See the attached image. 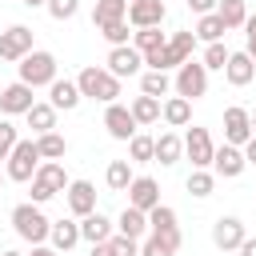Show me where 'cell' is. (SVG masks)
<instances>
[{
  "label": "cell",
  "instance_id": "cell-1",
  "mask_svg": "<svg viewBox=\"0 0 256 256\" xmlns=\"http://www.w3.org/2000/svg\"><path fill=\"white\" fill-rule=\"evenodd\" d=\"M76 88H80L84 100H100V104H112V100L120 96V80H116L108 68H96V64H88V68L76 76Z\"/></svg>",
  "mask_w": 256,
  "mask_h": 256
},
{
  "label": "cell",
  "instance_id": "cell-2",
  "mask_svg": "<svg viewBox=\"0 0 256 256\" xmlns=\"http://www.w3.org/2000/svg\"><path fill=\"white\" fill-rule=\"evenodd\" d=\"M12 228H16V236L20 240H28V244H44L48 240V228H52V220L40 212V204H16L12 208Z\"/></svg>",
  "mask_w": 256,
  "mask_h": 256
},
{
  "label": "cell",
  "instance_id": "cell-3",
  "mask_svg": "<svg viewBox=\"0 0 256 256\" xmlns=\"http://www.w3.org/2000/svg\"><path fill=\"white\" fill-rule=\"evenodd\" d=\"M36 168H40V148H36V140H16L12 152H8L4 176L16 180V184H28V180L36 176Z\"/></svg>",
  "mask_w": 256,
  "mask_h": 256
},
{
  "label": "cell",
  "instance_id": "cell-4",
  "mask_svg": "<svg viewBox=\"0 0 256 256\" xmlns=\"http://www.w3.org/2000/svg\"><path fill=\"white\" fill-rule=\"evenodd\" d=\"M16 68H20V80L32 84V88H48L56 80V56L44 52V48H32L24 60H16Z\"/></svg>",
  "mask_w": 256,
  "mask_h": 256
},
{
  "label": "cell",
  "instance_id": "cell-5",
  "mask_svg": "<svg viewBox=\"0 0 256 256\" xmlns=\"http://www.w3.org/2000/svg\"><path fill=\"white\" fill-rule=\"evenodd\" d=\"M172 88H176V96H184V100H200V96L208 92V68H204L200 60H184V64L176 68Z\"/></svg>",
  "mask_w": 256,
  "mask_h": 256
},
{
  "label": "cell",
  "instance_id": "cell-6",
  "mask_svg": "<svg viewBox=\"0 0 256 256\" xmlns=\"http://www.w3.org/2000/svg\"><path fill=\"white\" fill-rule=\"evenodd\" d=\"M32 52V28L28 24H12V28H4L0 32V60H24Z\"/></svg>",
  "mask_w": 256,
  "mask_h": 256
},
{
  "label": "cell",
  "instance_id": "cell-7",
  "mask_svg": "<svg viewBox=\"0 0 256 256\" xmlns=\"http://www.w3.org/2000/svg\"><path fill=\"white\" fill-rule=\"evenodd\" d=\"M212 152H216V144H212V136H208V128H188V136H184V156L192 160V168H212Z\"/></svg>",
  "mask_w": 256,
  "mask_h": 256
},
{
  "label": "cell",
  "instance_id": "cell-8",
  "mask_svg": "<svg viewBox=\"0 0 256 256\" xmlns=\"http://www.w3.org/2000/svg\"><path fill=\"white\" fill-rule=\"evenodd\" d=\"M168 16L164 0H128V24L132 28H160Z\"/></svg>",
  "mask_w": 256,
  "mask_h": 256
},
{
  "label": "cell",
  "instance_id": "cell-9",
  "mask_svg": "<svg viewBox=\"0 0 256 256\" xmlns=\"http://www.w3.org/2000/svg\"><path fill=\"white\" fill-rule=\"evenodd\" d=\"M104 128H108V136H112V140H124V144H128V140L136 136V128H140V124L132 120V112H128L124 104H116V100H112V104L104 108Z\"/></svg>",
  "mask_w": 256,
  "mask_h": 256
},
{
  "label": "cell",
  "instance_id": "cell-10",
  "mask_svg": "<svg viewBox=\"0 0 256 256\" xmlns=\"http://www.w3.org/2000/svg\"><path fill=\"white\" fill-rule=\"evenodd\" d=\"M248 136H252V116H248V108H240V104L224 108V144L244 148Z\"/></svg>",
  "mask_w": 256,
  "mask_h": 256
},
{
  "label": "cell",
  "instance_id": "cell-11",
  "mask_svg": "<svg viewBox=\"0 0 256 256\" xmlns=\"http://www.w3.org/2000/svg\"><path fill=\"white\" fill-rule=\"evenodd\" d=\"M32 84H24V80H16V84H8V88H0V112L4 116H24L36 100H32Z\"/></svg>",
  "mask_w": 256,
  "mask_h": 256
},
{
  "label": "cell",
  "instance_id": "cell-12",
  "mask_svg": "<svg viewBox=\"0 0 256 256\" xmlns=\"http://www.w3.org/2000/svg\"><path fill=\"white\" fill-rule=\"evenodd\" d=\"M244 168H248V160H244V152H240L236 144H220V148L212 152V172H216V176L236 180Z\"/></svg>",
  "mask_w": 256,
  "mask_h": 256
},
{
  "label": "cell",
  "instance_id": "cell-13",
  "mask_svg": "<svg viewBox=\"0 0 256 256\" xmlns=\"http://www.w3.org/2000/svg\"><path fill=\"white\" fill-rule=\"evenodd\" d=\"M244 236H248V232H244V220H236V216H220V220L212 224V244H216L220 252H236Z\"/></svg>",
  "mask_w": 256,
  "mask_h": 256
},
{
  "label": "cell",
  "instance_id": "cell-14",
  "mask_svg": "<svg viewBox=\"0 0 256 256\" xmlns=\"http://www.w3.org/2000/svg\"><path fill=\"white\" fill-rule=\"evenodd\" d=\"M104 64H108V72H112L116 80H124V76H136V72H140L144 56H140L132 44H120V48H112V52H108V60H104Z\"/></svg>",
  "mask_w": 256,
  "mask_h": 256
},
{
  "label": "cell",
  "instance_id": "cell-15",
  "mask_svg": "<svg viewBox=\"0 0 256 256\" xmlns=\"http://www.w3.org/2000/svg\"><path fill=\"white\" fill-rule=\"evenodd\" d=\"M124 192H128V204L140 208V212H148V208L160 204V184H156L152 176H132V184H128Z\"/></svg>",
  "mask_w": 256,
  "mask_h": 256
},
{
  "label": "cell",
  "instance_id": "cell-16",
  "mask_svg": "<svg viewBox=\"0 0 256 256\" xmlns=\"http://www.w3.org/2000/svg\"><path fill=\"white\" fill-rule=\"evenodd\" d=\"M64 200H68V208H72V216H76V220H80V216H88V212H96V188H92L88 180H68Z\"/></svg>",
  "mask_w": 256,
  "mask_h": 256
},
{
  "label": "cell",
  "instance_id": "cell-17",
  "mask_svg": "<svg viewBox=\"0 0 256 256\" xmlns=\"http://www.w3.org/2000/svg\"><path fill=\"white\" fill-rule=\"evenodd\" d=\"M252 76H256V60H252L248 52H228L224 80H228L232 88H244V84H252Z\"/></svg>",
  "mask_w": 256,
  "mask_h": 256
},
{
  "label": "cell",
  "instance_id": "cell-18",
  "mask_svg": "<svg viewBox=\"0 0 256 256\" xmlns=\"http://www.w3.org/2000/svg\"><path fill=\"white\" fill-rule=\"evenodd\" d=\"M80 100H84V96H80L76 80H60V76H56V80L48 84V104H52L56 112H72Z\"/></svg>",
  "mask_w": 256,
  "mask_h": 256
},
{
  "label": "cell",
  "instance_id": "cell-19",
  "mask_svg": "<svg viewBox=\"0 0 256 256\" xmlns=\"http://www.w3.org/2000/svg\"><path fill=\"white\" fill-rule=\"evenodd\" d=\"M180 156H184V140H180L176 132H160V136H152V160H160L164 168H172Z\"/></svg>",
  "mask_w": 256,
  "mask_h": 256
},
{
  "label": "cell",
  "instance_id": "cell-20",
  "mask_svg": "<svg viewBox=\"0 0 256 256\" xmlns=\"http://www.w3.org/2000/svg\"><path fill=\"white\" fill-rule=\"evenodd\" d=\"M48 240H52L56 252H72V248L80 244V220H52Z\"/></svg>",
  "mask_w": 256,
  "mask_h": 256
},
{
  "label": "cell",
  "instance_id": "cell-21",
  "mask_svg": "<svg viewBox=\"0 0 256 256\" xmlns=\"http://www.w3.org/2000/svg\"><path fill=\"white\" fill-rule=\"evenodd\" d=\"M108 236H112V220H108V216H100V212L80 216V240H88V244H104Z\"/></svg>",
  "mask_w": 256,
  "mask_h": 256
},
{
  "label": "cell",
  "instance_id": "cell-22",
  "mask_svg": "<svg viewBox=\"0 0 256 256\" xmlns=\"http://www.w3.org/2000/svg\"><path fill=\"white\" fill-rule=\"evenodd\" d=\"M160 116H164L172 128H188V120H192V100H184V96H168V100L160 104Z\"/></svg>",
  "mask_w": 256,
  "mask_h": 256
},
{
  "label": "cell",
  "instance_id": "cell-23",
  "mask_svg": "<svg viewBox=\"0 0 256 256\" xmlns=\"http://www.w3.org/2000/svg\"><path fill=\"white\" fill-rule=\"evenodd\" d=\"M116 228L124 232V236H132V240H144L148 236V212H140V208H124L120 212V220H116Z\"/></svg>",
  "mask_w": 256,
  "mask_h": 256
},
{
  "label": "cell",
  "instance_id": "cell-24",
  "mask_svg": "<svg viewBox=\"0 0 256 256\" xmlns=\"http://www.w3.org/2000/svg\"><path fill=\"white\" fill-rule=\"evenodd\" d=\"M32 180H40V184L52 188V192H64V188H68V172H64V164H56V160H40V168H36Z\"/></svg>",
  "mask_w": 256,
  "mask_h": 256
},
{
  "label": "cell",
  "instance_id": "cell-25",
  "mask_svg": "<svg viewBox=\"0 0 256 256\" xmlns=\"http://www.w3.org/2000/svg\"><path fill=\"white\" fill-rule=\"evenodd\" d=\"M112 20H128V0H96L92 24L104 28V24H112Z\"/></svg>",
  "mask_w": 256,
  "mask_h": 256
},
{
  "label": "cell",
  "instance_id": "cell-26",
  "mask_svg": "<svg viewBox=\"0 0 256 256\" xmlns=\"http://www.w3.org/2000/svg\"><path fill=\"white\" fill-rule=\"evenodd\" d=\"M128 112H132V120H136V124H156V120H160V100L140 92V96L128 104Z\"/></svg>",
  "mask_w": 256,
  "mask_h": 256
},
{
  "label": "cell",
  "instance_id": "cell-27",
  "mask_svg": "<svg viewBox=\"0 0 256 256\" xmlns=\"http://www.w3.org/2000/svg\"><path fill=\"white\" fill-rule=\"evenodd\" d=\"M24 116H28V128H32L36 136H40V132H52V128H56V108H52V104H32V108H28Z\"/></svg>",
  "mask_w": 256,
  "mask_h": 256
},
{
  "label": "cell",
  "instance_id": "cell-28",
  "mask_svg": "<svg viewBox=\"0 0 256 256\" xmlns=\"http://www.w3.org/2000/svg\"><path fill=\"white\" fill-rule=\"evenodd\" d=\"M36 148H40V160H60V156L68 152V140L52 128V132H40V136H36Z\"/></svg>",
  "mask_w": 256,
  "mask_h": 256
},
{
  "label": "cell",
  "instance_id": "cell-29",
  "mask_svg": "<svg viewBox=\"0 0 256 256\" xmlns=\"http://www.w3.org/2000/svg\"><path fill=\"white\" fill-rule=\"evenodd\" d=\"M164 40H168V36H164L160 28H136V32H132V48H136L140 56H148V52L164 48Z\"/></svg>",
  "mask_w": 256,
  "mask_h": 256
},
{
  "label": "cell",
  "instance_id": "cell-30",
  "mask_svg": "<svg viewBox=\"0 0 256 256\" xmlns=\"http://www.w3.org/2000/svg\"><path fill=\"white\" fill-rule=\"evenodd\" d=\"M168 88H172V76L160 72V68H148V72L140 76V92H144V96H156V100H160Z\"/></svg>",
  "mask_w": 256,
  "mask_h": 256
},
{
  "label": "cell",
  "instance_id": "cell-31",
  "mask_svg": "<svg viewBox=\"0 0 256 256\" xmlns=\"http://www.w3.org/2000/svg\"><path fill=\"white\" fill-rule=\"evenodd\" d=\"M216 16L224 20V28H244L248 8H244V0H220V4H216Z\"/></svg>",
  "mask_w": 256,
  "mask_h": 256
},
{
  "label": "cell",
  "instance_id": "cell-32",
  "mask_svg": "<svg viewBox=\"0 0 256 256\" xmlns=\"http://www.w3.org/2000/svg\"><path fill=\"white\" fill-rule=\"evenodd\" d=\"M104 180H108L112 192H124V188L132 184V160H112L108 172H104Z\"/></svg>",
  "mask_w": 256,
  "mask_h": 256
},
{
  "label": "cell",
  "instance_id": "cell-33",
  "mask_svg": "<svg viewBox=\"0 0 256 256\" xmlns=\"http://www.w3.org/2000/svg\"><path fill=\"white\" fill-rule=\"evenodd\" d=\"M228 28H224V20L216 16V12H204L200 16V24H196V40H204V44H212V40H220Z\"/></svg>",
  "mask_w": 256,
  "mask_h": 256
},
{
  "label": "cell",
  "instance_id": "cell-34",
  "mask_svg": "<svg viewBox=\"0 0 256 256\" xmlns=\"http://www.w3.org/2000/svg\"><path fill=\"white\" fill-rule=\"evenodd\" d=\"M212 188H216V172H208V168H192V176H188V192L192 196H212Z\"/></svg>",
  "mask_w": 256,
  "mask_h": 256
},
{
  "label": "cell",
  "instance_id": "cell-35",
  "mask_svg": "<svg viewBox=\"0 0 256 256\" xmlns=\"http://www.w3.org/2000/svg\"><path fill=\"white\" fill-rule=\"evenodd\" d=\"M168 228H176V212L168 204L148 208V232H168Z\"/></svg>",
  "mask_w": 256,
  "mask_h": 256
},
{
  "label": "cell",
  "instance_id": "cell-36",
  "mask_svg": "<svg viewBox=\"0 0 256 256\" xmlns=\"http://www.w3.org/2000/svg\"><path fill=\"white\" fill-rule=\"evenodd\" d=\"M128 156H132V164H148V160H152V136L136 132V136L128 140Z\"/></svg>",
  "mask_w": 256,
  "mask_h": 256
},
{
  "label": "cell",
  "instance_id": "cell-37",
  "mask_svg": "<svg viewBox=\"0 0 256 256\" xmlns=\"http://www.w3.org/2000/svg\"><path fill=\"white\" fill-rule=\"evenodd\" d=\"M100 36H104L112 48H120V44H128V40H132V32H128V20H112V24H104V28H100Z\"/></svg>",
  "mask_w": 256,
  "mask_h": 256
},
{
  "label": "cell",
  "instance_id": "cell-38",
  "mask_svg": "<svg viewBox=\"0 0 256 256\" xmlns=\"http://www.w3.org/2000/svg\"><path fill=\"white\" fill-rule=\"evenodd\" d=\"M200 64H204L208 72H212V68L224 72V64H228V48H224V40H212V44L204 48V60H200Z\"/></svg>",
  "mask_w": 256,
  "mask_h": 256
},
{
  "label": "cell",
  "instance_id": "cell-39",
  "mask_svg": "<svg viewBox=\"0 0 256 256\" xmlns=\"http://www.w3.org/2000/svg\"><path fill=\"white\" fill-rule=\"evenodd\" d=\"M44 8H48L52 20H72V16L80 12V0H48Z\"/></svg>",
  "mask_w": 256,
  "mask_h": 256
},
{
  "label": "cell",
  "instance_id": "cell-40",
  "mask_svg": "<svg viewBox=\"0 0 256 256\" xmlns=\"http://www.w3.org/2000/svg\"><path fill=\"white\" fill-rule=\"evenodd\" d=\"M140 256H176V252H172L160 236H152V232H148V236H144V244H140Z\"/></svg>",
  "mask_w": 256,
  "mask_h": 256
},
{
  "label": "cell",
  "instance_id": "cell-41",
  "mask_svg": "<svg viewBox=\"0 0 256 256\" xmlns=\"http://www.w3.org/2000/svg\"><path fill=\"white\" fill-rule=\"evenodd\" d=\"M20 140V132H16V124H8V120H0V160H8V152H12V144Z\"/></svg>",
  "mask_w": 256,
  "mask_h": 256
},
{
  "label": "cell",
  "instance_id": "cell-42",
  "mask_svg": "<svg viewBox=\"0 0 256 256\" xmlns=\"http://www.w3.org/2000/svg\"><path fill=\"white\" fill-rule=\"evenodd\" d=\"M244 36H248V48H244V52L256 60V16H248V20H244Z\"/></svg>",
  "mask_w": 256,
  "mask_h": 256
},
{
  "label": "cell",
  "instance_id": "cell-43",
  "mask_svg": "<svg viewBox=\"0 0 256 256\" xmlns=\"http://www.w3.org/2000/svg\"><path fill=\"white\" fill-rule=\"evenodd\" d=\"M152 236H160V240H164L172 252H180V240H184V236H180V228H168V232H152Z\"/></svg>",
  "mask_w": 256,
  "mask_h": 256
},
{
  "label": "cell",
  "instance_id": "cell-44",
  "mask_svg": "<svg viewBox=\"0 0 256 256\" xmlns=\"http://www.w3.org/2000/svg\"><path fill=\"white\" fill-rule=\"evenodd\" d=\"M216 4H220V0H188V8H192L196 16H204V12H216Z\"/></svg>",
  "mask_w": 256,
  "mask_h": 256
},
{
  "label": "cell",
  "instance_id": "cell-45",
  "mask_svg": "<svg viewBox=\"0 0 256 256\" xmlns=\"http://www.w3.org/2000/svg\"><path fill=\"white\" fill-rule=\"evenodd\" d=\"M240 152H244V160H248V164H256V132L244 140V148H240Z\"/></svg>",
  "mask_w": 256,
  "mask_h": 256
},
{
  "label": "cell",
  "instance_id": "cell-46",
  "mask_svg": "<svg viewBox=\"0 0 256 256\" xmlns=\"http://www.w3.org/2000/svg\"><path fill=\"white\" fill-rule=\"evenodd\" d=\"M236 252H240V256H256V236H244Z\"/></svg>",
  "mask_w": 256,
  "mask_h": 256
},
{
  "label": "cell",
  "instance_id": "cell-47",
  "mask_svg": "<svg viewBox=\"0 0 256 256\" xmlns=\"http://www.w3.org/2000/svg\"><path fill=\"white\" fill-rule=\"evenodd\" d=\"M32 256H60L56 248H44V244H32Z\"/></svg>",
  "mask_w": 256,
  "mask_h": 256
},
{
  "label": "cell",
  "instance_id": "cell-48",
  "mask_svg": "<svg viewBox=\"0 0 256 256\" xmlns=\"http://www.w3.org/2000/svg\"><path fill=\"white\" fill-rule=\"evenodd\" d=\"M92 256H112V248L108 244H92Z\"/></svg>",
  "mask_w": 256,
  "mask_h": 256
},
{
  "label": "cell",
  "instance_id": "cell-49",
  "mask_svg": "<svg viewBox=\"0 0 256 256\" xmlns=\"http://www.w3.org/2000/svg\"><path fill=\"white\" fill-rule=\"evenodd\" d=\"M20 4H24V8H44L48 0H20Z\"/></svg>",
  "mask_w": 256,
  "mask_h": 256
},
{
  "label": "cell",
  "instance_id": "cell-50",
  "mask_svg": "<svg viewBox=\"0 0 256 256\" xmlns=\"http://www.w3.org/2000/svg\"><path fill=\"white\" fill-rule=\"evenodd\" d=\"M0 256H24V252H16V248H8V252H0Z\"/></svg>",
  "mask_w": 256,
  "mask_h": 256
},
{
  "label": "cell",
  "instance_id": "cell-51",
  "mask_svg": "<svg viewBox=\"0 0 256 256\" xmlns=\"http://www.w3.org/2000/svg\"><path fill=\"white\" fill-rule=\"evenodd\" d=\"M248 116H252V132H256V112H248Z\"/></svg>",
  "mask_w": 256,
  "mask_h": 256
},
{
  "label": "cell",
  "instance_id": "cell-52",
  "mask_svg": "<svg viewBox=\"0 0 256 256\" xmlns=\"http://www.w3.org/2000/svg\"><path fill=\"white\" fill-rule=\"evenodd\" d=\"M4 180H8V176H0V184H4Z\"/></svg>",
  "mask_w": 256,
  "mask_h": 256
},
{
  "label": "cell",
  "instance_id": "cell-53",
  "mask_svg": "<svg viewBox=\"0 0 256 256\" xmlns=\"http://www.w3.org/2000/svg\"><path fill=\"white\" fill-rule=\"evenodd\" d=\"M128 256H140V252H128Z\"/></svg>",
  "mask_w": 256,
  "mask_h": 256
}]
</instances>
